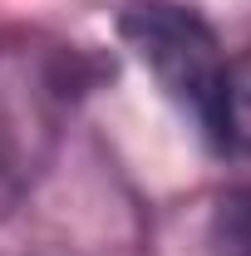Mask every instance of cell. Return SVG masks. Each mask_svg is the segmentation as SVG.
<instances>
[{"label": "cell", "mask_w": 251, "mask_h": 256, "mask_svg": "<svg viewBox=\"0 0 251 256\" xmlns=\"http://www.w3.org/2000/svg\"><path fill=\"white\" fill-rule=\"evenodd\" d=\"M79 89V54L40 34H0V217L50 168Z\"/></svg>", "instance_id": "6da1fadb"}, {"label": "cell", "mask_w": 251, "mask_h": 256, "mask_svg": "<svg viewBox=\"0 0 251 256\" xmlns=\"http://www.w3.org/2000/svg\"><path fill=\"white\" fill-rule=\"evenodd\" d=\"M118 34L133 44V54L153 69L162 94L178 108H188L197 128L212 138L226 84V54H222L212 25L172 0H133L118 15Z\"/></svg>", "instance_id": "7a4b0ae2"}, {"label": "cell", "mask_w": 251, "mask_h": 256, "mask_svg": "<svg viewBox=\"0 0 251 256\" xmlns=\"http://www.w3.org/2000/svg\"><path fill=\"white\" fill-rule=\"evenodd\" d=\"M212 148L226 153V158L251 162V50H242L236 60H226V84H222Z\"/></svg>", "instance_id": "3957f363"}, {"label": "cell", "mask_w": 251, "mask_h": 256, "mask_svg": "<svg viewBox=\"0 0 251 256\" xmlns=\"http://www.w3.org/2000/svg\"><path fill=\"white\" fill-rule=\"evenodd\" d=\"M207 242L217 256H251V188L226 192L212 212V226H207Z\"/></svg>", "instance_id": "277c9868"}]
</instances>
